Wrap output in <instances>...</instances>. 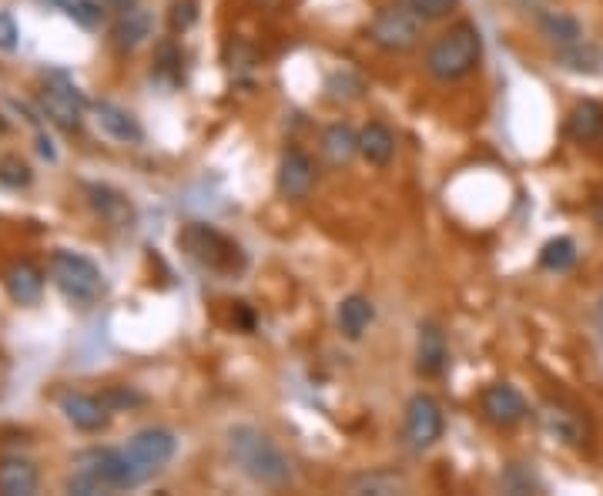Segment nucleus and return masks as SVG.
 Segmentation results:
<instances>
[{"label": "nucleus", "instance_id": "1", "mask_svg": "<svg viewBox=\"0 0 603 496\" xmlns=\"http://www.w3.org/2000/svg\"><path fill=\"white\" fill-rule=\"evenodd\" d=\"M228 453L238 463L248 480L268 490H285L292 483V463L279 446L272 443V436H265L255 426H235L228 433Z\"/></svg>", "mask_w": 603, "mask_h": 496}, {"label": "nucleus", "instance_id": "2", "mask_svg": "<svg viewBox=\"0 0 603 496\" xmlns=\"http://www.w3.org/2000/svg\"><path fill=\"white\" fill-rule=\"evenodd\" d=\"M480 57H483L480 27L469 24V21H459L429 44L426 74L433 81H443V84L463 81L480 68Z\"/></svg>", "mask_w": 603, "mask_h": 496}, {"label": "nucleus", "instance_id": "3", "mask_svg": "<svg viewBox=\"0 0 603 496\" xmlns=\"http://www.w3.org/2000/svg\"><path fill=\"white\" fill-rule=\"evenodd\" d=\"M178 245L185 248L188 259H195L201 269L215 275H235L245 269V252L238 248V242L205 222H188L178 232Z\"/></svg>", "mask_w": 603, "mask_h": 496}, {"label": "nucleus", "instance_id": "4", "mask_svg": "<svg viewBox=\"0 0 603 496\" xmlns=\"http://www.w3.org/2000/svg\"><path fill=\"white\" fill-rule=\"evenodd\" d=\"M47 275L57 289L64 292V299H71L74 305H94L104 299L108 292V282H104V272L94 265L88 255L81 252H67V248H57L47 262Z\"/></svg>", "mask_w": 603, "mask_h": 496}, {"label": "nucleus", "instance_id": "5", "mask_svg": "<svg viewBox=\"0 0 603 496\" xmlns=\"http://www.w3.org/2000/svg\"><path fill=\"white\" fill-rule=\"evenodd\" d=\"M175 450H178V440L171 429L148 426V429H141V433H134L128 446H121V460H124V470H128L131 490L165 470L171 463V456H175Z\"/></svg>", "mask_w": 603, "mask_h": 496}, {"label": "nucleus", "instance_id": "6", "mask_svg": "<svg viewBox=\"0 0 603 496\" xmlns=\"http://www.w3.org/2000/svg\"><path fill=\"white\" fill-rule=\"evenodd\" d=\"M67 490L78 496L131 490L121 450H84L78 460H74L71 476H67Z\"/></svg>", "mask_w": 603, "mask_h": 496}, {"label": "nucleus", "instance_id": "7", "mask_svg": "<svg viewBox=\"0 0 603 496\" xmlns=\"http://www.w3.org/2000/svg\"><path fill=\"white\" fill-rule=\"evenodd\" d=\"M423 17L409 4H386L379 7L369 24V41L389 54H406L423 41Z\"/></svg>", "mask_w": 603, "mask_h": 496}, {"label": "nucleus", "instance_id": "8", "mask_svg": "<svg viewBox=\"0 0 603 496\" xmlns=\"http://www.w3.org/2000/svg\"><path fill=\"white\" fill-rule=\"evenodd\" d=\"M84 108H88L84 94L74 88L64 74H51V78L44 81L41 111H44V118L51 124H57L61 131H78L84 124Z\"/></svg>", "mask_w": 603, "mask_h": 496}, {"label": "nucleus", "instance_id": "9", "mask_svg": "<svg viewBox=\"0 0 603 496\" xmlns=\"http://www.w3.org/2000/svg\"><path fill=\"white\" fill-rule=\"evenodd\" d=\"M443 429H446V419H443V409L433 396L426 393H416L413 399L406 403V423H402V433L413 450H429L443 440Z\"/></svg>", "mask_w": 603, "mask_h": 496}, {"label": "nucleus", "instance_id": "10", "mask_svg": "<svg viewBox=\"0 0 603 496\" xmlns=\"http://www.w3.org/2000/svg\"><path fill=\"white\" fill-rule=\"evenodd\" d=\"M480 409L486 416V423H493L496 429H513L526 419V399L520 396V389H513L510 383H493L483 389Z\"/></svg>", "mask_w": 603, "mask_h": 496}, {"label": "nucleus", "instance_id": "11", "mask_svg": "<svg viewBox=\"0 0 603 496\" xmlns=\"http://www.w3.org/2000/svg\"><path fill=\"white\" fill-rule=\"evenodd\" d=\"M279 195L289 202H305L315 188V161L302 148H289L279 161V175H275Z\"/></svg>", "mask_w": 603, "mask_h": 496}, {"label": "nucleus", "instance_id": "12", "mask_svg": "<svg viewBox=\"0 0 603 496\" xmlns=\"http://www.w3.org/2000/svg\"><path fill=\"white\" fill-rule=\"evenodd\" d=\"M84 198H88V205L94 208V215H98L101 222H108L111 228H134L138 225V212H134L131 198L124 192H118V188L91 181V185H84Z\"/></svg>", "mask_w": 603, "mask_h": 496}, {"label": "nucleus", "instance_id": "13", "mask_svg": "<svg viewBox=\"0 0 603 496\" xmlns=\"http://www.w3.org/2000/svg\"><path fill=\"white\" fill-rule=\"evenodd\" d=\"M61 413L74 429L81 433H101L104 426L111 423L114 409L108 406L104 396H91V393H64L61 396Z\"/></svg>", "mask_w": 603, "mask_h": 496}, {"label": "nucleus", "instance_id": "14", "mask_svg": "<svg viewBox=\"0 0 603 496\" xmlns=\"http://www.w3.org/2000/svg\"><path fill=\"white\" fill-rule=\"evenodd\" d=\"M449 366V346L446 332L436 322H419V339H416V372L426 379L443 376Z\"/></svg>", "mask_w": 603, "mask_h": 496}, {"label": "nucleus", "instance_id": "15", "mask_svg": "<svg viewBox=\"0 0 603 496\" xmlns=\"http://www.w3.org/2000/svg\"><path fill=\"white\" fill-rule=\"evenodd\" d=\"M540 423L553 440H560L563 446H580L587 440V423H583V416L577 409L557 403V399H547V403L540 406Z\"/></svg>", "mask_w": 603, "mask_h": 496}, {"label": "nucleus", "instance_id": "16", "mask_svg": "<svg viewBox=\"0 0 603 496\" xmlns=\"http://www.w3.org/2000/svg\"><path fill=\"white\" fill-rule=\"evenodd\" d=\"M94 121L101 124V131L121 145H141L145 141V128L138 124L131 111H124L121 104L114 101H98L94 104Z\"/></svg>", "mask_w": 603, "mask_h": 496}, {"label": "nucleus", "instance_id": "17", "mask_svg": "<svg viewBox=\"0 0 603 496\" xmlns=\"http://www.w3.org/2000/svg\"><path fill=\"white\" fill-rule=\"evenodd\" d=\"M4 289L17 305H34L44 295V272L34 262H11L4 272Z\"/></svg>", "mask_w": 603, "mask_h": 496}, {"label": "nucleus", "instance_id": "18", "mask_svg": "<svg viewBox=\"0 0 603 496\" xmlns=\"http://www.w3.org/2000/svg\"><path fill=\"white\" fill-rule=\"evenodd\" d=\"M151 21L148 11H141V7H131V11L118 14V21L111 27V44L118 47V51H134V47H141L151 37Z\"/></svg>", "mask_w": 603, "mask_h": 496}, {"label": "nucleus", "instance_id": "19", "mask_svg": "<svg viewBox=\"0 0 603 496\" xmlns=\"http://www.w3.org/2000/svg\"><path fill=\"white\" fill-rule=\"evenodd\" d=\"M359 155L376 168L389 165L392 155H396V135L389 131V124L369 121L366 128L359 131Z\"/></svg>", "mask_w": 603, "mask_h": 496}, {"label": "nucleus", "instance_id": "20", "mask_svg": "<svg viewBox=\"0 0 603 496\" xmlns=\"http://www.w3.org/2000/svg\"><path fill=\"white\" fill-rule=\"evenodd\" d=\"M567 135L577 141V145H593L597 138H603V104L600 101L573 104L567 118Z\"/></svg>", "mask_w": 603, "mask_h": 496}, {"label": "nucleus", "instance_id": "21", "mask_svg": "<svg viewBox=\"0 0 603 496\" xmlns=\"http://www.w3.org/2000/svg\"><path fill=\"white\" fill-rule=\"evenodd\" d=\"M37 486H41V476H37L34 463L21 460V456L0 463V493L4 496H34Z\"/></svg>", "mask_w": 603, "mask_h": 496}, {"label": "nucleus", "instance_id": "22", "mask_svg": "<svg viewBox=\"0 0 603 496\" xmlns=\"http://www.w3.org/2000/svg\"><path fill=\"white\" fill-rule=\"evenodd\" d=\"M322 155L329 158L335 168L349 165V161L359 155V135L342 121L329 124V128H325V135H322Z\"/></svg>", "mask_w": 603, "mask_h": 496}, {"label": "nucleus", "instance_id": "23", "mask_svg": "<svg viewBox=\"0 0 603 496\" xmlns=\"http://www.w3.org/2000/svg\"><path fill=\"white\" fill-rule=\"evenodd\" d=\"M372 319H376V309H372V302L366 299V295H349V299H342V305H339V329H342V336H346V339H362V336H366Z\"/></svg>", "mask_w": 603, "mask_h": 496}, {"label": "nucleus", "instance_id": "24", "mask_svg": "<svg viewBox=\"0 0 603 496\" xmlns=\"http://www.w3.org/2000/svg\"><path fill=\"white\" fill-rule=\"evenodd\" d=\"M536 27H540V34L547 37L550 44H557V47H570V44L583 41L580 21H573V17L557 14V11H543L540 17H536Z\"/></svg>", "mask_w": 603, "mask_h": 496}, {"label": "nucleus", "instance_id": "25", "mask_svg": "<svg viewBox=\"0 0 603 496\" xmlns=\"http://www.w3.org/2000/svg\"><path fill=\"white\" fill-rule=\"evenodd\" d=\"M557 61H560V68L577 71V74H600L603 71V51L587 44V41L570 44V47H557Z\"/></svg>", "mask_w": 603, "mask_h": 496}, {"label": "nucleus", "instance_id": "26", "mask_svg": "<svg viewBox=\"0 0 603 496\" xmlns=\"http://www.w3.org/2000/svg\"><path fill=\"white\" fill-rule=\"evenodd\" d=\"M540 265L550 272L573 269V265H577V245H573V238H550L540 252Z\"/></svg>", "mask_w": 603, "mask_h": 496}, {"label": "nucleus", "instance_id": "27", "mask_svg": "<svg viewBox=\"0 0 603 496\" xmlns=\"http://www.w3.org/2000/svg\"><path fill=\"white\" fill-rule=\"evenodd\" d=\"M406 486L402 476H392V473H369V476H356L352 480V490L359 493H396Z\"/></svg>", "mask_w": 603, "mask_h": 496}, {"label": "nucleus", "instance_id": "28", "mask_svg": "<svg viewBox=\"0 0 603 496\" xmlns=\"http://www.w3.org/2000/svg\"><path fill=\"white\" fill-rule=\"evenodd\" d=\"M67 17L78 27H84V31H94V27H101L104 11L98 0H71V4H67Z\"/></svg>", "mask_w": 603, "mask_h": 496}, {"label": "nucleus", "instance_id": "29", "mask_svg": "<svg viewBox=\"0 0 603 496\" xmlns=\"http://www.w3.org/2000/svg\"><path fill=\"white\" fill-rule=\"evenodd\" d=\"M0 181H4L7 188H24V185H31V165H27L21 155L0 158Z\"/></svg>", "mask_w": 603, "mask_h": 496}, {"label": "nucleus", "instance_id": "30", "mask_svg": "<svg viewBox=\"0 0 603 496\" xmlns=\"http://www.w3.org/2000/svg\"><path fill=\"white\" fill-rule=\"evenodd\" d=\"M195 21H198V0H171V11H168V27H171V31L185 34Z\"/></svg>", "mask_w": 603, "mask_h": 496}, {"label": "nucleus", "instance_id": "31", "mask_svg": "<svg viewBox=\"0 0 603 496\" xmlns=\"http://www.w3.org/2000/svg\"><path fill=\"white\" fill-rule=\"evenodd\" d=\"M402 4H409L413 11L423 17V21H443L459 7V0H402Z\"/></svg>", "mask_w": 603, "mask_h": 496}, {"label": "nucleus", "instance_id": "32", "mask_svg": "<svg viewBox=\"0 0 603 496\" xmlns=\"http://www.w3.org/2000/svg\"><path fill=\"white\" fill-rule=\"evenodd\" d=\"M17 37H21V31H17V21L11 14L0 11V51H14Z\"/></svg>", "mask_w": 603, "mask_h": 496}, {"label": "nucleus", "instance_id": "33", "mask_svg": "<svg viewBox=\"0 0 603 496\" xmlns=\"http://www.w3.org/2000/svg\"><path fill=\"white\" fill-rule=\"evenodd\" d=\"M104 399H108V406H111V409H124V406H138V403H145V399L134 396V393H128V389H108V393H104Z\"/></svg>", "mask_w": 603, "mask_h": 496}, {"label": "nucleus", "instance_id": "34", "mask_svg": "<svg viewBox=\"0 0 603 496\" xmlns=\"http://www.w3.org/2000/svg\"><path fill=\"white\" fill-rule=\"evenodd\" d=\"M104 7L114 14H124V11H131V7H138V0H104Z\"/></svg>", "mask_w": 603, "mask_h": 496}, {"label": "nucleus", "instance_id": "35", "mask_svg": "<svg viewBox=\"0 0 603 496\" xmlns=\"http://www.w3.org/2000/svg\"><path fill=\"white\" fill-rule=\"evenodd\" d=\"M593 218H597V225L603 228V192L593 198Z\"/></svg>", "mask_w": 603, "mask_h": 496}, {"label": "nucleus", "instance_id": "36", "mask_svg": "<svg viewBox=\"0 0 603 496\" xmlns=\"http://www.w3.org/2000/svg\"><path fill=\"white\" fill-rule=\"evenodd\" d=\"M44 4H64V0H44Z\"/></svg>", "mask_w": 603, "mask_h": 496}, {"label": "nucleus", "instance_id": "37", "mask_svg": "<svg viewBox=\"0 0 603 496\" xmlns=\"http://www.w3.org/2000/svg\"><path fill=\"white\" fill-rule=\"evenodd\" d=\"M600 305H603V299H600Z\"/></svg>", "mask_w": 603, "mask_h": 496}]
</instances>
